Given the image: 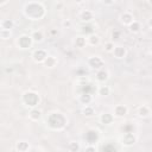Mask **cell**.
I'll return each instance as SVG.
<instances>
[{
	"label": "cell",
	"mask_w": 152,
	"mask_h": 152,
	"mask_svg": "<svg viewBox=\"0 0 152 152\" xmlns=\"http://www.w3.org/2000/svg\"><path fill=\"white\" fill-rule=\"evenodd\" d=\"M23 13L28 20L38 21V20H42L45 18L46 7L40 1H28L25 4Z\"/></svg>",
	"instance_id": "1"
},
{
	"label": "cell",
	"mask_w": 152,
	"mask_h": 152,
	"mask_svg": "<svg viewBox=\"0 0 152 152\" xmlns=\"http://www.w3.org/2000/svg\"><path fill=\"white\" fill-rule=\"evenodd\" d=\"M45 122L46 126L52 131H63L68 125V118L64 113L55 110L48 114Z\"/></svg>",
	"instance_id": "2"
},
{
	"label": "cell",
	"mask_w": 152,
	"mask_h": 152,
	"mask_svg": "<svg viewBox=\"0 0 152 152\" xmlns=\"http://www.w3.org/2000/svg\"><path fill=\"white\" fill-rule=\"evenodd\" d=\"M21 102L25 107L27 108H34V107H38L42 102V97L39 95L38 91L36 90H32V89H28V90H25L23 94H21Z\"/></svg>",
	"instance_id": "3"
},
{
	"label": "cell",
	"mask_w": 152,
	"mask_h": 152,
	"mask_svg": "<svg viewBox=\"0 0 152 152\" xmlns=\"http://www.w3.org/2000/svg\"><path fill=\"white\" fill-rule=\"evenodd\" d=\"M32 45H33V40L30 34L23 33L15 39V46L20 50H28L32 48Z\"/></svg>",
	"instance_id": "4"
},
{
	"label": "cell",
	"mask_w": 152,
	"mask_h": 152,
	"mask_svg": "<svg viewBox=\"0 0 152 152\" xmlns=\"http://www.w3.org/2000/svg\"><path fill=\"white\" fill-rule=\"evenodd\" d=\"M87 64L93 70H99L104 66V59L100 55H91L87 59Z\"/></svg>",
	"instance_id": "5"
},
{
	"label": "cell",
	"mask_w": 152,
	"mask_h": 152,
	"mask_svg": "<svg viewBox=\"0 0 152 152\" xmlns=\"http://www.w3.org/2000/svg\"><path fill=\"white\" fill-rule=\"evenodd\" d=\"M48 51L45 50V49H36V50H33V52H32V55H31V57H32V61L34 62V63H37V64H43L44 63V61H45V58L48 57Z\"/></svg>",
	"instance_id": "6"
},
{
	"label": "cell",
	"mask_w": 152,
	"mask_h": 152,
	"mask_svg": "<svg viewBox=\"0 0 152 152\" xmlns=\"http://www.w3.org/2000/svg\"><path fill=\"white\" fill-rule=\"evenodd\" d=\"M138 140V137L134 134V132H124L121 137V144L126 147L133 146Z\"/></svg>",
	"instance_id": "7"
},
{
	"label": "cell",
	"mask_w": 152,
	"mask_h": 152,
	"mask_svg": "<svg viewBox=\"0 0 152 152\" xmlns=\"http://www.w3.org/2000/svg\"><path fill=\"white\" fill-rule=\"evenodd\" d=\"M110 53H112V55L114 56V58H116V59H124V58H126L128 51H127L126 46H124V45H121V44H115V45H114V49H113V51H112Z\"/></svg>",
	"instance_id": "8"
},
{
	"label": "cell",
	"mask_w": 152,
	"mask_h": 152,
	"mask_svg": "<svg viewBox=\"0 0 152 152\" xmlns=\"http://www.w3.org/2000/svg\"><path fill=\"white\" fill-rule=\"evenodd\" d=\"M135 20V17L134 14L131 12V11H124L120 15H119V21L124 25V26H128L132 21Z\"/></svg>",
	"instance_id": "9"
},
{
	"label": "cell",
	"mask_w": 152,
	"mask_h": 152,
	"mask_svg": "<svg viewBox=\"0 0 152 152\" xmlns=\"http://www.w3.org/2000/svg\"><path fill=\"white\" fill-rule=\"evenodd\" d=\"M108 78H109V71L103 66V68H101V69H99V70H96V72H95V80H96V82L97 83H106L107 81H108Z\"/></svg>",
	"instance_id": "10"
},
{
	"label": "cell",
	"mask_w": 152,
	"mask_h": 152,
	"mask_svg": "<svg viewBox=\"0 0 152 152\" xmlns=\"http://www.w3.org/2000/svg\"><path fill=\"white\" fill-rule=\"evenodd\" d=\"M128 114V107L126 104H115L113 108L114 118H124Z\"/></svg>",
	"instance_id": "11"
},
{
	"label": "cell",
	"mask_w": 152,
	"mask_h": 152,
	"mask_svg": "<svg viewBox=\"0 0 152 152\" xmlns=\"http://www.w3.org/2000/svg\"><path fill=\"white\" fill-rule=\"evenodd\" d=\"M84 138H86V141H87V144H95V142L99 140V138H100L99 131H96V129H94V128H91V129H88V131L86 132V135H84Z\"/></svg>",
	"instance_id": "12"
},
{
	"label": "cell",
	"mask_w": 152,
	"mask_h": 152,
	"mask_svg": "<svg viewBox=\"0 0 152 152\" xmlns=\"http://www.w3.org/2000/svg\"><path fill=\"white\" fill-rule=\"evenodd\" d=\"M80 19L83 23H91L95 19V13L91 10H83L80 12Z\"/></svg>",
	"instance_id": "13"
},
{
	"label": "cell",
	"mask_w": 152,
	"mask_h": 152,
	"mask_svg": "<svg viewBox=\"0 0 152 152\" xmlns=\"http://www.w3.org/2000/svg\"><path fill=\"white\" fill-rule=\"evenodd\" d=\"M86 39H87V45H89V46H99L100 43H101L100 36L96 34L95 32L86 36Z\"/></svg>",
	"instance_id": "14"
},
{
	"label": "cell",
	"mask_w": 152,
	"mask_h": 152,
	"mask_svg": "<svg viewBox=\"0 0 152 152\" xmlns=\"http://www.w3.org/2000/svg\"><path fill=\"white\" fill-rule=\"evenodd\" d=\"M30 36H31L33 43H42V42H44V39H45V32H44L43 30H40V28L33 30Z\"/></svg>",
	"instance_id": "15"
},
{
	"label": "cell",
	"mask_w": 152,
	"mask_h": 152,
	"mask_svg": "<svg viewBox=\"0 0 152 152\" xmlns=\"http://www.w3.org/2000/svg\"><path fill=\"white\" fill-rule=\"evenodd\" d=\"M137 114L139 118L141 119H146V118H150L151 115V108L148 104H141L138 107V110H137Z\"/></svg>",
	"instance_id": "16"
},
{
	"label": "cell",
	"mask_w": 152,
	"mask_h": 152,
	"mask_svg": "<svg viewBox=\"0 0 152 152\" xmlns=\"http://www.w3.org/2000/svg\"><path fill=\"white\" fill-rule=\"evenodd\" d=\"M42 115H43V112L38 107L31 108L30 112H28V119L31 121H39L42 119Z\"/></svg>",
	"instance_id": "17"
},
{
	"label": "cell",
	"mask_w": 152,
	"mask_h": 152,
	"mask_svg": "<svg viewBox=\"0 0 152 152\" xmlns=\"http://www.w3.org/2000/svg\"><path fill=\"white\" fill-rule=\"evenodd\" d=\"M14 150L18 151V152H27V151L31 150V147H30L28 141H26V140H18L15 142V145H14Z\"/></svg>",
	"instance_id": "18"
},
{
	"label": "cell",
	"mask_w": 152,
	"mask_h": 152,
	"mask_svg": "<svg viewBox=\"0 0 152 152\" xmlns=\"http://www.w3.org/2000/svg\"><path fill=\"white\" fill-rule=\"evenodd\" d=\"M43 64H44L46 68H49V69H53V68L57 66L58 59H57V57L53 56V55H48V57L45 58V61H44Z\"/></svg>",
	"instance_id": "19"
},
{
	"label": "cell",
	"mask_w": 152,
	"mask_h": 152,
	"mask_svg": "<svg viewBox=\"0 0 152 152\" xmlns=\"http://www.w3.org/2000/svg\"><path fill=\"white\" fill-rule=\"evenodd\" d=\"M99 120H100L101 124L108 126V125H112L114 122V115H113V113H102L100 115Z\"/></svg>",
	"instance_id": "20"
},
{
	"label": "cell",
	"mask_w": 152,
	"mask_h": 152,
	"mask_svg": "<svg viewBox=\"0 0 152 152\" xmlns=\"http://www.w3.org/2000/svg\"><path fill=\"white\" fill-rule=\"evenodd\" d=\"M74 45L77 48V49H83L87 46V39H86V36L83 34H80V36H76L74 38Z\"/></svg>",
	"instance_id": "21"
},
{
	"label": "cell",
	"mask_w": 152,
	"mask_h": 152,
	"mask_svg": "<svg viewBox=\"0 0 152 152\" xmlns=\"http://www.w3.org/2000/svg\"><path fill=\"white\" fill-rule=\"evenodd\" d=\"M78 101H80L83 106H86V104H91V102H93V95H91L90 93L84 91V93H82V94L80 95Z\"/></svg>",
	"instance_id": "22"
},
{
	"label": "cell",
	"mask_w": 152,
	"mask_h": 152,
	"mask_svg": "<svg viewBox=\"0 0 152 152\" xmlns=\"http://www.w3.org/2000/svg\"><path fill=\"white\" fill-rule=\"evenodd\" d=\"M82 114L87 118H91V116L95 115V108L91 104H86L82 108Z\"/></svg>",
	"instance_id": "23"
},
{
	"label": "cell",
	"mask_w": 152,
	"mask_h": 152,
	"mask_svg": "<svg viewBox=\"0 0 152 152\" xmlns=\"http://www.w3.org/2000/svg\"><path fill=\"white\" fill-rule=\"evenodd\" d=\"M127 27H128L129 32H132V33H138V32H140V30H141V24L135 19V20L132 21Z\"/></svg>",
	"instance_id": "24"
},
{
	"label": "cell",
	"mask_w": 152,
	"mask_h": 152,
	"mask_svg": "<svg viewBox=\"0 0 152 152\" xmlns=\"http://www.w3.org/2000/svg\"><path fill=\"white\" fill-rule=\"evenodd\" d=\"M112 93V89L109 86H99L97 88V94L100 96H109Z\"/></svg>",
	"instance_id": "25"
},
{
	"label": "cell",
	"mask_w": 152,
	"mask_h": 152,
	"mask_svg": "<svg viewBox=\"0 0 152 152\" xmlns=\"http://www.w3.org/2000/svg\"><path fill=\"white\" fill-rule=\"evenodd\" d=\"M81 148H82V146H81V142H78V141H70L68 144V150L70 152H78V151H81Z\"/></svg>",
	"instance_id": "26"
},
{
	"label": "cell",
	"mask_w": 152,
	"mask_h": 152,
	"mask_svg": "<svg viewBox=\"0 0 152 152\" xmlns=\"http://www.w3.org/2000/svg\"><path fill=\"white\" fill-rule=\"evenodd\" d=\"M12 37V30H6V28H0V39L7 40Z\"/></svg>",
	"instance_id": "27"
},
{
	"label": "cell",
	"mask_w": 152,
	"mask_h": 152,
	"mask_svg": "<svg viewBox=\"0 0 152 152\" xmlns=\"http://www.w3.org/2000/svg\"><path fill=\"white\" fill-rule=\"evenodd\" d=\"M14 26V21L12 19H5L2 20V25H1V28H6V30H12Z\"/></svg>",
	"instance_id": "28"
},
{
	"label": "cell",
	"mask_w": 152,
	"mask_h": 152,
	"mask_svg": "<svg viewBox=\"0 0 152 152\" xmlns=\"http://www.w3.org/2000/svg\"><path fill=\"white\" fill-rule=\"evenodd\" d=\"M114 45H115V43H114L113 40H108V42H106V43H104L103 49H104V51H106V52L110 53V52L113 51V49H114Z\"/></svg>",
	"instance_id": "29"
},
{
	"label": "cell",
	"mask_w": 152,
	"mask_h": 152,
	"mask_svg": "<svg viewBox=\"0 0 152 152\" xmlns=\"http://www.w3.org/2000/svg\"><path fill=\"white\" fill-rule=\"evenodd\" d=\"M62 26H63L64 28H71V26H72V21H71L70 19H64V20L62 21Z\"/></svg>",
	"instance_id": "30"
},
{
	"label": "cell",
	"mask_w": 152,
	"mask_h": 152,
	"mask_svg": "<svg viewBox=\"0 0 152 152\" xmlns=\"http://www.w3.org/2000/svg\"><path fill=\"white\" fill-rule=\"evenodd\" d=\"M84 151H86V152H90V151H93V152H95V151H96V147H95V144H87V146L84 147Z\"/></svg>",
	"instance_id": "31"
},
{
	"label": "cell",
	"mask_w": 152,
	"mask_h": 152,
	"mask_svg": "<svg viewBox=\"0 0 152 152\" xmlns=\"http://www.w3.org/2000/svg\"><path fill=\"white\" fill-rule=\"evenodd\" d=\"M101 1V4H103L104 6H113L115 2H116V0H100Z\"/></svg>",
	"instance_id": "32"
},
{
	"label": "cell",
	"mask_w": 152,
	"mask_h": 152,
	"mask_svg": "<svg viewBox=\"0 0 152 152\" xmlns=\"http://www.w3.org/2000/svg\"><path fill=\"white\" fill-rule=\"evenodd\" d=\"M118 38H120V31H113L112 32V40H114V39H118Z\"/></svg>",
	"instance_id": "33"
},
{
	"label": "cell",
	"mask_w": 152,
	"mask_h": 152,
	"mask_svg": "<svg viewBox=\"0 0 152 152\" xmlns=\"http://www.w3.org/2000/svg\"><path fill=\"white\" fill-rule=\"evenodd\" d=\"M108 150H109V151H116V148L114 147V145H109V144L103 147V151H108Z\"/></svg>",
	"instance_id": "34"
},
{
	"label": "cell",
	"mask_w": 152,
	"mask_h": 152,
	"mask_svg": "<svg viewBox=\"0 0 152 152\" xmlns=\"http://www.w3.org/2000/svg\"><path fill=\"white\" fill-rule=\"evenodd\" d=\"M7 1H8V0H0V6L6 5V4H7Z\"/></svg>",
	"instance_id": "35"
},
{
	"label": "cell",
	"mask_w": 152,
	"mask_h": 152,
	"mask_svg": "<svg viewBox=\"0 0 152 152\" xmlns=\"http://www.w3.org/2000/svg\"><path fill=\"white\" fill-rule=\"evenodd\" d=\"M74 1H75L76 4H82V2L84 1V0H74Z\"/></svg>",
	"instance_id": "36"
},
{
	"label": "cell",
	"mask_w": 152,
	"mask_h": 152,
	"mask_svg": "<svg viewBox=\"0 0 152 152\" xmlns=\"http://www.w3.org/2000/svg\"><path fill=\"white\" fill-rule=\"evenodd\" d=\"M51 33H52V34H57V33H58V32H57V31H56V30H51Z\"/></svg>",
	"instance_id": "37"
},
{
	"label": "cell",
	"mask_w": 152,
	"mask_h": 152,
	"mask_svg": "<svg viewBox=\"0 0 152 152\" xmlns=\"http://www.w3.org/2000/svg\"><path fill=\"white\" fill-rule=\"evenodd\" d=\"M1 25H2V19H0V28H1Z\"/></svg>",
	"instance_id": "38"
},
{
	"label": "cell",
	"mask_w": 152,
	"mask_h": 152,
	"mask_svg": "<svg viewBox=\"0 0 152 152\" xmlns=\"http://www.w3.org/2000/svg\"><path fill=\"white\" fill-rule=\"evenodd\" d=\"M144 1H147V2H148V1H151V0H144Z\"/></svg>",
	"instance_id": "39"
}]
</instances>
